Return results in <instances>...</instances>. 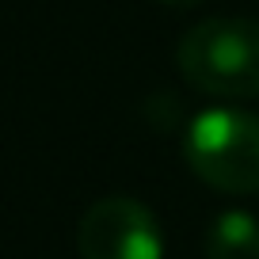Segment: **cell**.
I'll return each mask as SVG.
<instances>
[{
	"label": "cell",
	"instance_id": "1",
	"mask_svg": "<svg viewBox=\"0 0 259 259\" xmlns=\"http://www.w3.org/2000/svg\"><path fill=\"white\" fill-rule=\"evenodd\" d=\"M176 65L191 88L218 99L259 96V23L255 19H202L179 38Z\"/></svg>",
	"mask_w": 259,
	"mask_h": 259
},
{
	"label": "cell",
	"instance_id": "2",
	"mask_svg": "<svg viewBox=\"0 0 259 259\" xmlns=\"http://www.w3.org/2000/svg\"><path fill=\"white\" fill-rule=\"evenodd\" d=\"M187 168L221 194H259V114L206 107L187 122Z\"/></svg>",
	"mask_w": 259,
	"mask_h": 259
},
{
	"label": "cell",
	"instance_id": "3",
	"mask_svg": "<svg viewBox=\"0 0 259 259\" xmlns=\"http://www.w3.org/2000/svg\"><path fill=\"white\" fill-rule=\"evenodd\" d=\"M76 251L80 259H164V229L145 202L111 194L84 210Z\"/></svg>",
	"mask_w": 259,
	"mask_h": 259
},
{
	"label": "cell",
	"instance_id": "4",
	"mask_svg": "<svg viewBox=\"0 0 259 259\" xmlns=\"http://www.w3.org/2000/svg\"><path fill=\"white\" fill-rule=\"evenodd\" d=\"M206 259H259V218L225 210L206 229Z\"/></svg>",
	"mask_w": 259,
	"mask_h": 259
},
{
	"label": "cell",
	"instance_id": "5",
	"mask_svg": "<svg viewBox=\"0 0 259 259\" xmlns=\"http://www.w3.org/2000/svg\"><path fill=\"white\" fill-rule=\"evenodd\" d=\"M160 4H171V8H191V4H202V0H160Z\"/></svg>",
	"mask_w": 259,
	"mask_h": 259
}]
</instances>
